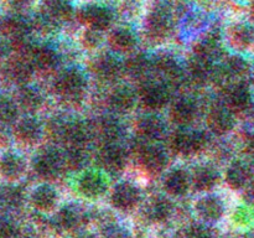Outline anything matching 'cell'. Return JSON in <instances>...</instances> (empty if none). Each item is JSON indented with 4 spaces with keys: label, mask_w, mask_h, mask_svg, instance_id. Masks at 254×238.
Wrapping results in <instances>:
<instances>
[{
    "label": "cell",
    "mask_w": 254,
    "mask_h": 238,
    "mask_svg": "<svg viewBox=\"0 0 254 238\" xmlns=\"http://www.w3.org/2000/svg\"><path fill=\"white\" fill-rule=\"evenodd\" d=\"M54 88L57 96L64 101L78 102L86 93V77L78 68L64 69L57 74Z\"/></svg>",
    "instance_id": "cell-1"
},
{
    "label": "cell",
    "mask_w": 254,
    "mask_h": 238,
    "mask_svg": "<svg viewBox=\"0 0 254 238\" xmlns=\"http://www.w3.org/2000/svg\"><path fill=\"white\" fill-rule=\"evenodd\" d=\"M34 170L40 178L52 180L60 176L64 165V153L55 148H45L40 150L34 158Z\"/></svg>",
    "instance_id": "cell-2"
},
{
    "label": "cell",
    "mask_w": 254,
    "mask_h": 238,
    "mask_svg": "<svg viewBox=\"0 0 254 238\" xmlns=\"http://www.w3.org/2000/svg\"><path fill=\"white\" fill-rule=\"evenodd\" d=\"M207 136L200 130L180 129L170 139V146L176 154L183 156L193 155L205 148Z\"/></svg>",
    "instance_id": "cell-3"
},
{
    "label": "cell",
    "mask_w": 254,
    "mask_h": 238,
    "mask_svg": "<svg viewBox=\"0 0 254 238\" xmlns=\"http://www.w3.org/2000/svg\"><path fill=\"white\" fill-rule=\"evenodd\" d=\"M77 17L89 29L104 31L113 22V12L109 7L98 4H88L82 6L77 12Z\"/></svg>",
    "instance_id": "cell-4"
},
{
    "label": "cell",
    "mask_w": 254,
    "mask_h": 238,
    "mask_svg": "<svg viewBox=\"0 0 254 238\" xmlns=\"http://www.w3.org/2000/svg\"><path fill=\"white\" fill-rule=\"evenodd\" d=\"M140 165L150 174H160L169 164V155L165 149L156 144H144L138 150Z\"/></svg>",
    "instance_id": "cell-5"
},
{
    "label": "cell",
    "mask_w": 254,
    "mask_h": 238,
    "mask_svg": "<svg viewBox=\"0 0 254 238\" xmlns=\"http://www.w3.org/2000/svg\"><path fill=\"white\" fill-rule=\"evenodd\" d=\"M139 98L144 107L153 111L164 108L170 101V91L164 82L145 81L139 91Z\"/></svg>",
    "instance_id": "cell-6"
},
{
    "label": "cell",
    "mask_w": 254,
    "mask_h": 238,
    "mask_svg": "<svg viewBox=\"0 0 254 238\" xmlns=\"http://www.w3.org/2000/svg\"><path fill=\"white\" fill-rule=\"evenodd\" d=\"M145 29L151 39H165L173 29V10L168 6H159L149 12L145 20Z\"/></svg>",
    "instance_id": "cell-7"
},
{
    "label": "cell",
    "mask_w": 254,
    "mask_h": 238,
    "mask_svg": "<svg viewBox=\"0 0 254 238\" xmlns=\"http://www.w3.org/2000/svg\"><path fill=\"white\" fill-rule=\"evenodd\" d=\"M141 198L140 190L131 182H119L111 193L112 205L121 211H130L138 206Z\"/></svg>",
    "instance_id": "cell-8"
},
{
    "label": "cell",
    "mask_w": 254,
    "mask_h": 238,
    "mask_svg": "<svg viewBox=\"0 0 254 238\" xmlns=\"http://www.w3.org/2000/svg\"><path fill=\"white\" fill-rule=\"evenodd\" d=\"M99 163L109 174L122 173L126 168L127 154L119 144H104L99 151Z\"/></svg>",
    "instance_id": "cell-9"
},
{
    "label": "cell",
    "mask_w": 254,
    "mask_h": 238,
    "mask_svg": "<svg viewBox=\"0 0 254 238\" xmlns=\"http://www.w3.org/2000/svg\"><path fill=\"white\" fill-rule=\"evenodd\" d=\"M136 103V93L126 84L117 86L108 96V104L118 114H127L133 111Z\"/></svg>",
    "instance_id": "cell-10"
},
{
    "label": "cell",
    "mask_w": 254,
    "mask_h": 238,
    "mask_svg": "<svg viewBox=\"0 0 254 238\" xmlns=\"http://www.w3.org/2000/svg\"><path fill=\"white\" fill-rule=\"evenodd\" d=\"M15 138L26 145H34L41 139L42 125L36 118L31 116L24 117L15 121Z\"/></svg>",
    "instance_id": "cell-11"
},
{
    "label": "cell",
    "mask_w": 254,
    "mask_h": 238,
    "mask_svg": "<svg viewBox=\"0 0 254 238\" xmlns=\"http://www.w3.org/2000/svg\"><path fill=\"white\" fill-rule=\"evenodd\" d=\"M93 71L103 81H114L124 71V64L112 54H102L94 60Z\"/></svg>",
    "instance_id": "cell-12"
},
{
    "label": "cell",
    "mask_w": 254,
    "mask_h": 238,
    "mask_svg": "<svg viewBox=\"0 0 254 238\" xmlns=\"http://www.w3.org/2000/svg\"><path fill=\"white\" fill-rule=\"evenodd\" d=\"M136 131L144 140L153 143L163 138L166 133V124L160 117L155 114H148L141 117L136 124Z\"/></svg>",
    "instance_id": "cell-13"
},
{
    "label": "cell",
    "mask_w": 254,
    "mask_h": 238,
    "mask_svg": "<svg viewBox=\"0 0 254 238\" xmlns=\"http://www.w3.org/2000/svg\"><path fill=\"white\" fill-rule=\"evenodd\" d=\"M30 60L35 69L41 72H51L59 66L60 57L55 49L47 45H39L34 46L29 54Z\"/></svg>",
    "instance_id": "cell-14"
},
{
    "label": "cell",
    "mask_w": 254,
    "mask_h": 238,
    "mask_svg": "<svg viewBox=\"0 0 254 238\" xmlns=\"http://www.w3.org/2000/svg\"><path fill=\"white\" fill-rule=\"evenodd\" d=\"M34 66L26 55H17L16 57L11 59L7 63V74L14 81L15 83H19L20 86H26L34 74Z\"/></svg>",
    "instance_id": "cell-15"
},
{
    "label": "cell",
    "mask_w": 254,
    "mask_h": 238,
    "mask_svg": "<svg viewBox=\"0 0 254 238\" xmlns=\"http://www.w3.org/2000/svg\"><path fill=\"white\" fill-rule=\"evenodd\" d=\"M78 191L88 198H98L107 191V181L96 171H87L79 178L77 182Z\"/></svg>",
    "instance_id": "cell-16"
},
{
    "label": "cell",
    "mask_w": 254,
    "mask_h": 238,
    "mask_svg": "<svg viewBox=\"0 0 254 238\" xmlns=\"http://www.w3.org/2000/svg\"><path fill=\"white\" fill-rule=\"evenodd\" d=\"M191 186V175L184 169H174L164 178V188L175 197H181L189 192Z\"/></svg>",
    "instance_id": "cell-17"
},
{
    "label": "cell",
    "mask_w": 254,
    "mask_h": 238,
    "mask_svg": "<svg viewBox=\"0 0 254 238\" xmlns=\"http://www.w3.org/2000/svg\"><path fill=\"white\" fill-rule=\"evenodd\" d=\"M153 68L158 71L170 84H179L184 78V71L180 63L171 55H160L153 62Z\"/></svg>",
    "instance_id": "cell-18"
},
{
    "label": "cell",
    "mask_w": 254,
    "mask_h": 238,
    "mask_svg": "<svg viewBox=\"0 0 254 238\" xmlns=\"http://www.w3.org/2000/svg\"><path fill=\"white\" fill-rule=\"evenodd\" d=\"M197 116V106L189 98H179L170 108V119L179 126H189Z\"/></svg>",
    "instance_id": "cell-19"
},
{
    "label": "cell",
    "mask_w": 254,
    "mask_h": 238,
    "mask_svg": "<svg viewBox=\"0 0 254 238\" xmlns=\"http://www.w3.org/2000/svg\"><path fill=\"white\" fill-rule=\"evenodd\" d=\"M207 125L213 134L225 135L232 130L235 125V119L228 108L225 107H215L210 111L207 116Z\"/></svg>",
    "instance_id": "cell-20"
},
{
    "label": "cell",
    "mask_w": 254,
    "mask_h": 238,
    "mask_svg": "<svg viewBox=\"0 0 254 238\" xmlns=\"http://www.w3.org/2000/svg\"><path fill=\"white\" fill-rule=\"evenodd\" d=\"M108 44L114 52L118 54H129L134 51L138 40L135 34L128 27H117L109 34Z\"/></svg>",
    "instance_id": "cell-21"
},
{
    "label": "cell",
    "mask_w": 254,
    "mask_h": 238,
    "mask_svg": "<svg viewBox=\"0 0 254 238\" xmlns=\"http://www.w3.org/2000/svg\"><path fill=\"white\" fill-rule=\"evenodd\" d=\"M195 211L202 220L207 222H215L218 221L223 215V202L220 197L213 195H207L201 197L197 202L195 203Z\"/></svg>",
    "instance_id": "cell-22"
},
{
    "label": "cell",
    "mask_w": 254,
    "mask_h": 238,
    "mask_svg": "<svg viewBox=\"0 0 254 238\" xmlns=\"http://www.w3.org/2000/svg\"><path fill=\"white\" fill-rule=\"evenodd\" d=\"M26 170V163L19 154L6 153L0 158V175L9 181L21 178Z\"/></svg>",
    "instance_id": "cell-23"
},
{
    "label": "cell",
    "mask_w": 254,
    "mask_h": 238,
    "mask_svg": "<svg viewBox=\"0 0 254 238\" xmlns=\"http://www.w3.org/2000/svg\"><path fill=\"white\" fill-rule=\"evenodd\" d=\"M41 15L46 17L51 24L57 26L61 22L71 20L73 15V7L66 1H46L42 4Z\"/></svg>",
    "instance_id": "cell-24"
},
{
    "label": "cell",
    "mask_w": 254,
    "mask_h": 238,
    "mask_svg": "<svg viewBox=\"0 0 254 238\" xmlns=\"http://www.w3.org/2000/svg\"><path fill=\"white\" fill-rule=\"evenodd\" d=\"M42 104H44V96L39 89L29 84L21 86L20 91L17 92V107L22 108L27 113H35L41 108Z\"/></svg>",
    "instance_id": "cell-25"
},
{
    "label": "cell",
    "mask_w": 254,
    "mask_h": 238,
    "mask_svg": "<svg viewBox=\"0 0 254 238\" xmlns=\"http://www.w3.org/2000/svg\"><path fill=\"white\" fill-rule=\"evenodd\" d=\"M31 203L40 212H49L56 206L57 193L50 185H40L32 191Z\"/></svg>",
    "instance_id": "cell-26"
},
{
    "label": "cell",
    "mask_w": 254,
    "mask_h": 238,
    "mask_svg": "<svg viewBox=\"0 0 254 238\" xmlns=\"http://www.w3.org/2000/svg\"><path fill=\"white\" fill-rule=\"evenodd\" d=\"M189 73L195 82L205 83L206 81L212 78L213 62L200 55L193 54L189 62Z\"/></svg>",
    "instance_id": "cell-27"
},
{
    "label": "cell",
    "mask_w": 254,
    "mask_h": 238,
    "mask_svg": "<svg viewBox=\"0 0 254 238\" xmlns=\"http://www.w3.org/2000/svg\"><path fill=\"white\" fill-rule=\"evenodd\" d=\"M124 64V71L136 79H145L153 71V61L145 55L138 54L129 57Z\"/></svg>",
    "instance_id": "cell-28"
},
{
    "label": "cell",
    "mask_w": 254,
    "mask_h": 238,
    "mask_svg": "<svg viewBox=\"0 0 254 238\" xmlns=\"http://www.w3.org/2000/svg\"><path fill=\"white\" fill-rule=\"evenodd\" d=\"M84 220L83 211L76 205H66L59 211L56 216L57 225L67 231L78 228Z\"/></svg>",
    "instance_id": "cell-29"
},
{
    "label": "cell",
    "mask_w": 254,
    "mask_h": 238,
    "mask_svg": "<svg viewBox=\"0 0 254 238\" xmlns=\"http://www.w3.org/2000/svg\"><path fill=\"white\" fill-rule=\"evenodd\" d=\"M227 106L230 111H245L251 106V92L243 83H237L228 89Z\"/></svg>",
    "instance_id": "cell-30"
},
{
    "label": "cell",
    "mask_w": 254,
    "mask_h": 238,
    "mask_svg": "<svg viewBox=\"0 0 254 238\" xmlns=\"http://www.w3.org/2000/svg\"><path fill=\"white\" fill-rule=\"evenodd\" d=\"M228 37L235 49L247 50L254 44V29L250 25L237 24L231 27Z\"/></svg>",
    "instance_id": "cell-31"
},
{
    "label": "cell",
    "mask_w": 254,
    "mask_h": 238,
    "mask_svg": "<svg viewBox=\"0 0 254 238\" xmlns=\"http://www.w3.org/2000/svg\"><path fill=\"white\" fill-rule=\"evenodd\" d=\"M218 175L210 166H198L191 176V185L197 191H208L216 186Z\"/></svg>",
    "instance_id": "cell-32"
},
{
    "label": "cell",
    "mask_w": 254,
    "mask_h": 238,
    "mask_svg": "<svg viewBox=\"0 0 254 238\" xmlns=\"http://www.w3.org/2000/svg\"><path fill=\"white\" fill-rule=\"evenodd\" d=\"M174 205L169 198L164 196H156L149 202L146 207V213L149 218L155 222H163L166 221L171 215H173Z\"/></svg>",
    "instance_id": "cell-33"
},
{
    "label": "cell",
    "mask_w": 254,
    "mask_h": 238,
    "mask_svg": "<svg viewBox=\"0 0 254 238\" xmlns=\"http://www.w3.org/2000/svg\"><path fill=\"white\" fill-rule=\"evenodd\" d=\"M99 134L103 138L104 144H118L123 135V126L117 119L104 118L99 124Z\"/></svg>",
    "instance_id": "cell-34"
},
{
    "label": "cell",
    "mask_w": 254,
    "mask_h": 238,
    "mask_svg": "<svg viewBox=\"0 0 254 238\" xmlns=\"http://www.w3.org/2000/svg\"><path fill=\"white\" fill-rule=\"evenodd\" d=\"M248 178H250V170H248L247 166L243 163H233L230 166V169L227 170L226 174V181H227L228 185L233 188H241L247 183Z\"/></svg>",
    "instance_id": "cell-35"
},
{
    "label": "cell",
    "mask_w": 254,
    "mask_h": 238,
    "mask_svg": "<svg viewBox=\"0 0 254 238\" xmlns=\"http://www.w3.org/2000/svg\"><path fill=\"white\" fill-rule=\"evenodd\" d=\"M64 156V165L68 166L69 169H79L86 164L87 153L84 148H77V146H71L67 149Z\"/></svg>",
    "instance_id": "cell-36"
},
{
    "label": "cell",
    "mask_w": 254,
    "mask_h": 238,
    "mask_svg": "<svg viewBox=\"0 0 254 238\" xmlns=\"http://www.w3.org/2000/svg\"><path fill=\"white\" fill-rule=\"evenodd\" d=\"M17 120V106L16 103L7 99H0V123L11 124Z\"/></svg>",
    "instance_id": "cell-37"
},
{
    "label": "cell",
    "mask_w": 254,
    "mask_h": 238,
    "mask_svg": "<svg viewBox=\"0 0 254 238\" xmlns=\"http://www.w3.org/2000/svg\"><path fill=\"white\" fill-rule=\"evenodd\" d=\"M102 41H103V31H99V30L87 27L82 35V42L88 49H96L102 44Z\"/></svg>",
    "instance_id": "cell-38"
},
{
    "label": "cell",
    "mask_w": 254,
    "mask_h": 238,
    "mask_svg": "<svg viewBox=\"0 0 254 238\" xmlns=\"http://www.w3.org/2000/svg\"><path fill=\"white\" fill-rule=\"evenodd\" d=\"M1 200H5L11 206H20L24 201V191L21 187H9L1 193Z\"/></svg>",
    "instance_id": "cell-39"
},
{
    "label": "cell",
    "mask_w": 254,
    "mask_h": 238,
    "mask_svg": "<svg viewBox=\"0 0 254 238\" xmlns=\"http://www.w3.org/2000/svg\"><path fill=\"white\" fill-rule=\"evenodd\" d=\"M186 238H215V236L206 226L191 225L186 231Z\"/></svg>",
    "instance_id": "cell-40"
},
{
    "label": "cell",
    "mask_w": 254,
    "mask_h": 238,
    "mask_svg": "<svg viewBox=\"0 0 254 238\" xmlns=\"http://www.w3.org/2000/svg\"><path fill=\"white\" fill-rule=\"evenodd\" d=\"M103 238H131L127 228L118 225H108L103 230Z\"/></svg>",
    "instance_id": "cell-41"
},
{
    "label": "cell",
    "mask_w": 254,
    "mask_h": 238,
    "mask_svg": "<svg viewBox=\"0 0 254 238\" xmlns=\"http://www.w3.org/2000/svg\"><path fill=\"white\" fill-rule=\"evenodd\" d=\"M17 230L12 222L0 218V238H15Z\"/></svg>",
    "instance_id": "cell-42"
},
{
    "label": "cell",
    "mask_w": 254,
    "mask_h": 238,
    "mask_svg": "<svg viewBox=\"0 0 254 238\" xmlns=\"http://www.w3.org/2000/svg\"><path fill=\"white\" fill-rule=\"evenodd\" d=\"M11 50H12V45L11 42H10V40L6 39L4 35L0 34V59L6 57Z\"/></svg>",
    "instance_id": "cell-43"
},
{
    "label": "cell",
    "mask_w": 254,
    "mask_h": 238,
    "mask_svg": "<svg viewBox=\"0 0 254 238\" xmlns=\"http://www.w3.org/2000/svg\"><path fill=\"white\" fill-rule=\"evenodd\" d=\"M78 238H94V237H92V236H82V237H78Z\"/></svg>",
    "instance_id": "cell-44"
},
{
    "label": "cell",
    "mask_w": 254,
    "mask_h": 238,
    "mask_svg": "<svg viewBox=\"0 0 254 238\" xmlns=\"http://www.w3.org/2000/svg\"><path fill=\"white\" fill-rule=\"evenodd\" d=\"M252 197H253V200H254V187L252 188Z\"/></svg>",
    "instance_id": "cell-45"
},
{
    "label": "cell",
    "mask_w": 254,
    "mask_h": 238,
    "mask_svg": "<svg viewBox=\"0 0 254 238\" xmlns=\"http://www.w3.org/2000/svg\"><path fill=\"white\" fill-rule=\"evenodd\" d=\"M252 12H253V15H254V4H253V6H252Z\"/></svg>",
    "instance_id": "cell-46"
},
{
    "label": "cell",
    "mask_w": 254,
    "mask_h": 238,
    "mask_svg": "<svg viewBox=\"0 0 254 238\" xmlns=\"http://www.w3.org/2000/svg\"><path fill=\"white\" fill-rule=\"evenodd\" d=\"M0 202H1V192H0Z\"/></svg>",
    "instance_id": "cell-47"
}]
</instances>
